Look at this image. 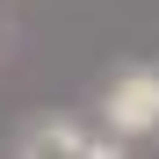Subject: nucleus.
Returning a JSON list of instances; mask_svg holds the SVG:
<instances>
[{"instance_id":"1","label":"nucleus","mask_w":159,"mask_h":159,"mask_svg":"<svg viewBox=\"0 0 159 159\" xmlns=\"http://www.w3.org/2000/svg\"><path fill=\"white\" fill-rule=\"evenodd\" d=\"M101 123H109V138H152L159 130V65H123L101 94Z\"/></svg>"},{"instance_id":"2","label":"nucleus","mask_w":159,"mask_h":159,"mask_svg":"<svg viewBox=\"0 0 159 159\" xmlns=\"http://www.w3.org/2000/svg\"><path fill=\"white\" fill-rule=\"evenodd\" d=\"M15 159H123V145H109L101 130L72 123V116H36V123H22Z\"/></svg>"}]
</instances>
